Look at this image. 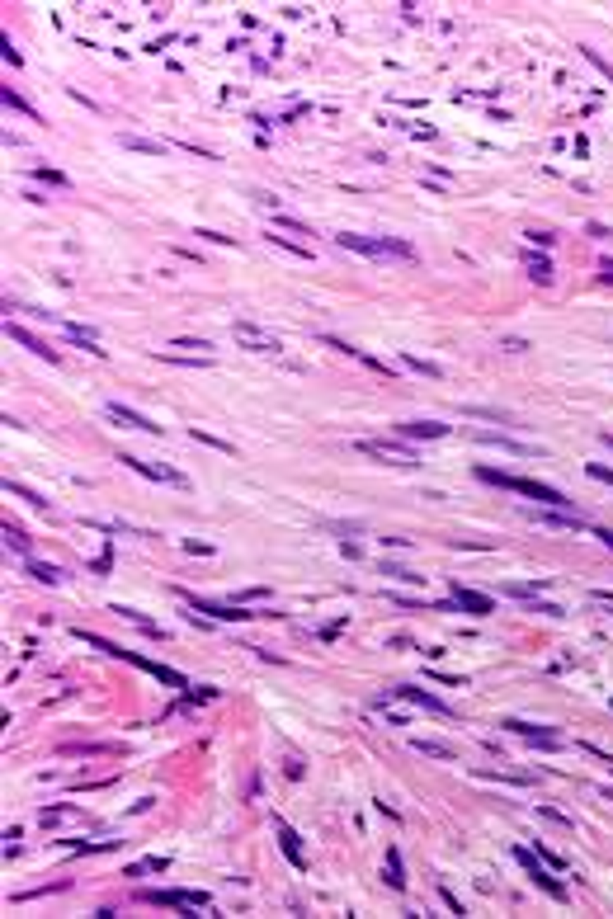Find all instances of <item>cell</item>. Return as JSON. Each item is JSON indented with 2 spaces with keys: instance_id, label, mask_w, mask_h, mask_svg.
I'll use <instances>...</instances> for the list:
<instances>
[{
  "instance_id": "cell-13",
  "label": "cell",
  "mask_w": 613,
  "mask_h": 919,
  "mask_svg": "<svg viewBox=\"0 0 613 919\" xmlns=\"http://www.w3.org/2000/svg\"><path fill=\"white\" fill-rule=\"evenodd\" d=\"M321 344H330V349H340V354H349V359H359L363 368H373V373H392V368H387L382 359H373L368 349H354V344H349V340H340V335H321Z\"/></svg>"
},
{
  "instance_id": "cell-40",
  "label": "cell",
  "mask_w": 613,
  "mask_h": 919,
  "mask_svg": "<svg viewBox=\"0 0 613 919\" xmlns=\"http://www.w3.org/2000/svg\"><path fill=\"white\" fill-rule=\"evenodd\" d=\"M260 599H269V590H265V585H255V590H246V594H241V604H260Z\"/></svg>"
},
{
  "instance_id": "cell-12",
  "label": "cell",
  "mask_w": 613,
  "mask_h": 919,
  "mask_svg": "<svg viewBox=\"0 0 613 919\" xmlns=\"http://www.w3.org/2000/svg\"><path fill=\"white\" fill-rule=\"evenodd\" d=\"M529 519H538V524H548V528H585V514L576 509H524Z\"/></svg>"
},
{
  "instance_id": "cell-39",
  "label": "cell",
  "mask_w": 613,
  "mask_h": 919,
  "mask_svg": "<svg viewBox=\"0 0 613 919\" xmlns=\"http://www.w3.org/2000/svg\"><path fill=\"white\" fill-rule=\"evenodd\" d=\"M269 241H274V246H279V250H288V255H302V260H307V250H302V246H293L288 236H269Z\"/></svg>"
},
{
  "instance_id": "cell-44",
  "label": "cell",
  "mask_w": 613,
  "mask_h": 919,
  "mask_svg": "<svg viewBox=\"0 0 613 919\" xmlns=\"http://www.w3.org/2000/svg\"><path fill=\"white\" fill-rule=\"evenodd\" d=\"M595 538H604V547H613V528H599Z\"/></svg>"
},
{
  "instance_id": "cell-45",
  "label": "cell",
  "mask_w": 613,
  "mask_h": 919,
  "mask_svg": "<svg viewBox=\"0 0 613 919\" xmlns=\"http://www.w3.org/2000/svg\"><path fill=\"white\" fill-rule=\"evenodd\" d=\"M599 438H604V443H609V448H613V434H609V429H604V434H599Z\"/></svg>"
},
{
  "instance_id": "cell-25",
  "label": "cell",
  "mask_w": 613,
  "mask_h": 919,
  "mask_svg": "<svg viewBox=\"0 0 613 919\" xmlns=\"http://www.w3.org/2000/svg\"><path fill=\"white\" fill-rule=\"evenodd\" d=\"M0 99H5V109L24 113V118H38V109H33V104H29V99H24V94H15V90H10V85L0 90Z\"/></svg>"
},
{
  "instance_id": "cell-14",
  "label": "cell",
  "mask_w": 613,
  "mask_h": 919,
  "mask_svg": "<svg viewBox=\"0 0 613 919\" xmlns=\"http://www.w3.org/2000/svg\"><path fill=\"white\" fill-rule=\"evenodd\" d=\"M453 604H457V608H467L472 618H486L491 608H495V604H491V599H486V594H476V590H467V585H462V580H457V585H453Z\"/></svg>"
},
{
  "instance_id": "cell-43",
  "label": "cell",
  "mask_w": 613,
  "mask_h": 919,
  "mask_svg": "<svg viewBox=\"0 0 613 919\" xmlns=\"http://www.w3.org/2000/svg\"><path fill=\"white\" fill-rule=\"evenodd\" d=\"M599 279H604V283H613V260H604V265H599Z\"/></svg>"
},
{
  "instance_id": "cell-37",
  "label": "cell",
  "mask_w": 613,
  "mask_h": 919,
  "mask_svg": "<svg viewBox=\"0 0 613 919\" xmlns=\"http://www.w3.org/2000/svg\"><path fill=\"white\" fill-rule=\"evenodd\" d=\"M194 438H198V443H208V448H217V452H232V443H222V438L203 434V429H194Z\"/></svg>"
},
{
  "instance_id": "cell-33",
  "label": "cell",
  "mask_w": 613,
  "mask_h": 919,
  "mask_svg": "<svg viewBox=\"0 0 613 919\" xmlns=\"http://www.w3.org/2000/svg\"><path fill=\"white\" fill-rule=\"evenodd\" d=\"M505 594H514V599H538V585H524V580H514V585H505Z\"/></svg>"
},
{
  "instance_id": "cell-22",
  "label": "cell",
  "mask_w": 613,
  "mask_h": 919,
  "mask_svg": "<svg viewBox=\"0 0 613 919\" xmlns=\"http://www.w3.org/2000/svg\"><path fill=\"white\" fill-rule=\"evenodd\" d=\"M66 340L80 344L85 354H94V359H104V349H99V340H94V330H80V326H66Z\"/></svg>"
},
{
  "instance_id": "cell-17",
  "label": "cell",
  "mask_w": 613,
  "mask_h": 919,
  "mask_svg": "<svg viewBox=\"0 0 613 919\" xmlns=\"http://www.w3.org/2000/svg\"><path fill=\"white\" fill-rule=\"evenodd\" d=\"M274 830H279V844H283V854H288V863H293V868H307V854H302V839L293 835V825L274 820Z\"/></svg>"
},
{
  "instance_id": "cell-31",
  "label": "cell",
  "mask_w": 613,
  "mask_h": 919,
  "mask_svg": "<svg viewBox=\"0 0 613 919\" xmlns=\"http://www.w3.org/2000/svg\"><path fill=\"white\" fill-rule=\"evenodd\" d=\"M274 227H288V232H298V236H312V227L298 217H288V213H274Z\"/></svg>"
},
{
  "instance_id": "cell-16",
  "label": "cell",
  "mask_w": 613,
  "mask_h": 919,
  "mask_svg": "<svg viewBox=\"0 0 613 919\" xmlns=\"http://www.w3.org/2000/svg\"><path fill=\"white\" fill-rule=\"evenodd\" d=\"M396 434H401V438H443V434H448V424H439V420H406V424H396Z\"/></svg>"
},
{
  "instance_id": "cell-28",
  "label": "cell",
  "mask_w": 613,
  "mask_h": 919,
  "mask_svg": "<svg viewBox=\"0 0 613 919\" xmlns=\"http://www.w3.org/2000/svg\"><path fill=\"white\" fill-rule=\"evenodd\" d=\"M29 576H33V580H43V585H57V580H62V571H57V566H43V561H33V557H29Z\"/></svg>"
},
{
  "instance_id": "cell-42",
  "label": "cell",
  "mask_w": 613,
  "mask_h": 919,
  "mask_svg": "<svg viewBox=\"0 0 613 919\" xmlns=\"http://www.w3.org/2000/svg\"><path fill=\"white\" fill-rule=\"evenodd\" d=\"M529 241H533V246H552L557 236H552V232H529Z\"/></svg>"
},
{
  "instance_id": "cell-34",
  "label": "cell",
  "mask_w": 613,
  "mask_h": 919,
  "mask_svg": "<svg viewBox=\"0 0 613 919\" xmlns=\"http://www.w3.org/2000/svg\"><path fill=\"white\" fill-rule=\"evenodd\" d=\"M62 754H113V745H66Z\"/></svg>"
},
{
  "instance_id": "cell-1",
  "label": "cell",
  "mask_w": 613,
  "mask_h": 919,
  "mask_svg": "<svg viewBox=\"0 0 613 919\" xmlns=\"http://www.w3.org/2000/svg\"><path fill=\"white\" fill-rule=\"evenodd\" d=\"M476 476L491 481V486H500V490H514V495H533L538 505H548V509H571V500H566L557 486L529 481V476H510V471H495V467H476Z\"/></svg>"
},
{
  "instance_id": "cell-23",
  "label": "cell",
  "mask_w": 613,
  "mask_h": 919,
  "mask_svg": "<svg viewBox=\"0 0 613 919\" xmlns=\"http://www.w3.org/2000/svg\"><path fill=\"white\" fill-rule=\"evenodd\" d=\"M76 816H80V806H43L38 820H43V830H47V825H66V820H76Z\"/></svg>"
},
{
  "instance_id": "cell-11",
  "label": "cell",
  "mask_w": 613,
  "mask_h": 919,
  "mask_svg": "<svg viewBox=\"0 0 613 919\" xmlns=\"http://www.w3.org/2000/svg\"><path fill=\"white\" fill-rule=\"evenodd\" d=\"M472 438L476 443H491V448H505V452H519V457H533V443H519V438H510V434H495V429H472Z\"/></svg>"
},
{
  "instance_id": "cell-30",
  "label": "cell",
  "mask_w": 613,
  "mask_h": 919,
  "mask_svg": "<svg viewBox=\"0 0 613 919\" xmlns=\"http://www.w3.org/2000/svg\"><path fill=\"white\" fill-rule=\"evenodd\" d=\"M33 179H43V184H52V189H66V184H71L62 170H47V165H38V170H33Z\"/></svg>"
},
{
  "instance_id": "cell-4",
  "label": "cell",
  "mask_w": 613,
  "mask_h": 919,
  "mask_svg": "<svg viewBox=\"0 0 613 919\" xmlns=\"http://www.w3.org/2000/svg\"><path fill=\"white\" fill-rule=\"evenodd\" d=\"M514 863L524 868V873H529V882H533V887H543V891H548L552 901H566V887H562V882H557V877L548 873V868H543V858H533L529 849H514Z\"/></svg>"
},
{
  "instance_id": "cell-19",
  "label": "cell",
  "mask_w": 613,
  "mask_h": 919,
  "mask_svg": "<svg viewBox=\"0 0 613 919\" xmlns=\"http://www.w3.org/2000/svg\"><path fill=\"white\" fill-rule=\"evenodd\" d=\"M524 269H529V279L543 283V288L557 279V274H552V260H548V255H524Z\"/></svg>"
},
{
  "instance_id": "cell-35",
  "label": "cell",
  "mask_w": 613,
  "mask_h": 919,
  "mask_svg": "<svg viewBox=\"0 0 613 919\" xmlns=\"http://www.w3.org/2000/svg\"><path fill=\"white\" fill-rule=\"evenodd\" d=\"M382 576H392V580H406V585H420L424 576H410V571H401V566H382Z\"/></svg>"
},
{
  "instance_id": "cell-2",
  "label": "cell",
  "mask_w": 613,
  "mask_h": 919,
  "mask_svg": "<svg viewBox=\"0 0 613 919\" xmlns=\"http://www.w3.org/2000/svg\"><path fill=\"white\" fill-rule=\"evenodd\" d=\"M345 250H359V255H373V260H382V255H396V260H415V246L410 241H396V236H335Z\"/></svg>"
},
{
  "instance_id": "cell-21",
  "label": "cell",
  "mask_w": 613,
  "mask_h": 919,
  "mask_svg": "<svg viewBox=\"0 0 613 919\" xmlns=\"http://www.w3.org/2000/svg\"><path fill=\"white\" fill-rule=\"evenodd\" d=\"M382 877H387V887H392V891H406V873H401V854H396V849H387Z\"/></svg>"
},
{
  "instance_id": "cell-3",
  "label": "cell",
  "mask_w": 613,
  "mask_h": 919,
  "mask_svg": "<svg viewBox=\"0 0 613 919\" xmlns=\"http://www.w3.org/2000/svg\"><path fill=\"white\" fill-rule=\"evenodd\" d=\"M359 452H368V457H382V462H396V467H415L420 457H415V448L410 443H401V438H359Z\"/></svg>"
},
{
  "instance_id": "cell-10",
  "label": "cell",
  "mask_w": 613,
  "mask_h": 919,
  "mask_svg": "<svg viewBox=\"0 0 613 919\" xmlns=\"http://www.w3.org/2000/svg\"><path fill=\"white\" fill-rule=\"evenodd\" d=\"M5 335H10V340H15V344H24L29 354H38V359H47V363H62V354H57V349H47V340H38L33 330L15 326V321H5Z\"/></svg>"
},
{
  "instance_id": "cell-9",
  "label": "cell",
  "mask_w": 613,
  "mask_h": 919,
  "mask_svg": "<svg viewBox=\"0 0 613 919\" xmlns=\"http://www.w3.org/2000/svg\"><path fill=\"white\" fill-rule=\"evenodd\" d=\"M505 731H514V735H524V740H533V745H543V749H562V735L552 731V726H533V721H505Z\"/></svg>"
},
{
  "instance_id": "cell-24",
  "label": "cell",
  "mask_w": 613,
  "mask_h": 919,
  "mask_svg": "<svg viewBox=\"0 0 613 919\" xmlns=\"http://www.w3.org/2000/svg\"><path fill=\"white\" fill-rule=\"evenodd\" d=\"M113 613H118V618H127V623H137L141 632H146V637H160V627L151 623L146 613H137V608H123V604H118V608H113Z\"/></svg>"
},
{
  "instance_id": "cell-6",
  "label": "cell",
  "mask_w": 613,
  "mask_h": 919,
  "mask_svg": "<svg viewBox=\"0 0 613 919\" xmlns=\"http://www.w3.org/2000/svg\"><path fill=\"white\" fill-rule=\"evenodd\" d=\"M189 608H194V613H203V618H213V623H246V618H255L251 608H241V604H208V599H189Z\"/></svg>"
},
{
  "instance_id": "cell-27",
  "label": "cell",
  "mask_w": 613,
  "mask_h": 919,
  "mask_svg": "<svg viewBox=\"0 0 613 919\" xmlns=\"http://www.w3.org/2000/svg\"><path fill=\"white\" fill-rule=\"evenodd\" d=\"M401 363H406V368H415V373H424V377H443V368H439V363L420 359V354H401Z\"/></svg>"
},
{
  "instance_id": "cell-26",
  "label": "cell",
  "mask_w": 613,
  "mask_h": 919,
  "mask_svg": "<svg viewBox=\"0 0 613 919\" xmlns=\"http://www.w3.org/2000/svg\"><path fill=\"white\" fill-rule=\"evenodd\" d=\"M415 749H420V754H434V759H457L453 745H443V740H424V735L415 740Z\"/></svg>"
},
{
  "instance_id": "cell-20",
  "label": "cell",
  "mask_w": 613,
  "mask_h": 919,
  "mask_svg": "<svg viewBox=\"0 0 613 919\" xmlns=\"http://www.w3.org/2000/svg\"><path fill=\"white\" fill-rule=\"evenodd\" d=\"M0 533H5V547H15V552H19L24 561L33 557V543H29V533H24V528H15V524L5 519V528H0Z\"/></svg>"
},
{
  "instance_id": "cell-15",
  "label": "cell",
  "mask_w": 613,
  "mask_h": 919,
  "mask_svg": "<svg viewBox=\"0 0 613 919\" xmlns=\"http://www.w3.org/2000/svg\"><path fill=\"white\" fill-rule=\"evenodd\" d=\"M123 467L141 471V476H151V481H165V486H184V476L175 467H160V462H141V457H123Z\"/></svg>"
},
{
  "instance_id": "cell-32",
  "label": "cell",
  "mask_w": 613,
  "mask_h": 919,
  "mask_svg": "<svg viewBox=\"0 0 613 919\" xmlns=\"http://www.w3.org/2000/svg\"><path fill=\"white\" fill-rule=\"evenodd\" d=\"M538 858H543L548 868H557V873H566V858H562V854H552L548 844H538Z\"/></svg>"
},
{
  "instance_id": "cell-7",
  "label": "cell",
  "mask_w": 613,
  "mask_h": 919,
  "mask_svg": "<svg viewBox=\"0 0 613 919\" xmlns=\"http://www.w3.org/2000/svg\"><path fill=\"white\" fill-rule=\"evenodd\" d=\"M104 415H109V420H118V424H127V429H141V434H165L156 420L137 415V410H132V405H123V401H109V405H104Z\"/></svg>"
},
{
  "instance_id": "cell-36",
  "label": "cell",
  "mask_w": 613,
  "mask_h": 919,
  "mask_svg": "<svg viewBox=\"0 0 613 919\" xmlns=\"http://www.w3.org/2000/svg\"><path fill=\"white\" fill-rule=\"evenodd\" d=\"M585 471H590V476H595V481H604V486H613V467H604V462H590V467H585Z\"/></svg>"
},
{
  "instance_id": "cell-41",
  "label": "cell",
  "mask_w": 613,
  "mask_h": 919,
  "mask_svg": "<svg viewBox=\"0 0 613 919\" xmlns=\"http://www.w3.org/2000/svg\"><path fill=\"white\" fill-rule=\"evenodd\" d=\"M208 698H217V688H189V702H208Z\"/></svg>"
},
{
  "instance_id": "cell-8",
  "label": "cell",
  "mask_w": 613,
  "mask_h": 919,
  "mask_svg": "<svg viewBox=\"0 0 613 919\" xmlns=\"http://www.w3.org/2000/svg\"><path fill=\"white\" fill-rule=\"evenodd\" d=\"M392 693H396V698H406V702H415V707H424V712H434V717H453L448 702L434 698V693H424V688H415V684H396Z\"/></svg>"
},
{
  "instance_id": "cell-38",
  "label": "cell",
  "mask_w": 613,
  "mask_h": 919,
  "mask_svg": "<svg viewBox=\"0 0 613 919\" xmlns=\"http://www.w3.org/2000/svg\"><path fill=\"white\" fill-rule=\"evenodd\" d=\"M0 57H5V62H10V66H19V62H24V57H19L15 47H10V33H5V38H0Z\"/></svg>"
},
{
  "instance_id": "cell-5",
  "label": "cell",
  "mask_w": 613,
  "mask_h": 919,
  "mask_svg": "<svg viewBox=\"0 0 613 919\" xmlns=\"http://www.w3.org/2000/svg\"><path fill=\"white\" fill-rule=\"evenodd\" d=\"M232 335H236V344H246L251 354H279V349H283V344L274 340V335H265V330H260V326H251V321H236V326H232Z\"/></svg>"
},
{
  "instance_id": "cell-29",
  "label": "cell",
  "mask_w": 613,
  "mask_h": 919,
  "mask_svg": "<svg viewBox=\"0 0 613 919\" xmlns=\"http://www.w3.org/2000/svg\"><path fill=\"white\" fill-rule=\"evenodd\" d=\"M5 495H19V500H29V505H38V509H47V500L33 495L29 486H19V481H5Z\"/></svg>"
},
{
  "instance_id": "cell-18",
  "label": "cell",
  "mask_w": 613,
  "mask_h": 919,
  "mask_svg": "<svg viewBox=\"0 0 613 919\" xmlns=\"http://www.w3.org/2000/svg\"><path fill=\"white\" fill-rule=\"evenodd\" d=\"M127 151H141V156H165V141H151V137H137V132H118Z\"/></svg>"
}]
</instances>
